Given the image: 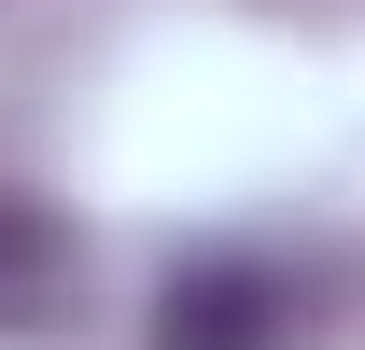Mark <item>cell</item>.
Listing matches in <instances>:
<instances>
[{
  "label": "cell",
  "instance_id": "2",
  "mask_svg": "<svg viewBox=\"0 0 365 350\" xmlns=\"http://www.w3.org/2000/svg\"><path fill=\"white\" fill-rule=\"evenodd\" d=\"M85 295V253H71V224L29 211V196H0V336H56Z\"/></svg>",
  "mask_w": 365,
  "mask_h": 350
},
{
  "label": "cell",
  "instance_id": "1",
  "mask_svg": "<svg viewBox=\"0 0 365 350\" xmlns=\"http://www.w3.org/2000/svg\"><path fill=\"white\" fill-rule=\"evenodd\" d=\"M295 295H281V266L253 253H197L169 266V295H155V350H281Z\"/></svg>",
  "mask_w": 365,
  "mask_h": 350
}]
</instances>
